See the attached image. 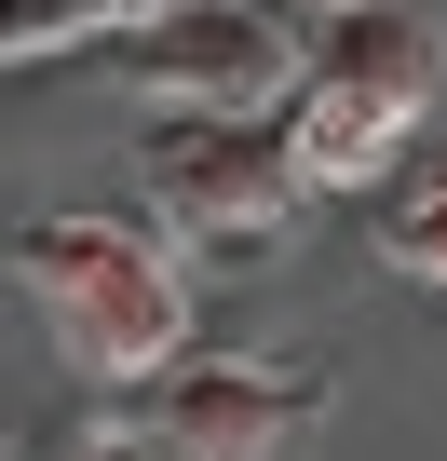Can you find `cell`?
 Wrapping results in <instances>:
<instances>
[{
	"mask_svg": "<svg viewBox=\"0 0 447 461\" xmlns=\"http://www.w3.org/2000/svg\"><path fill=\"white\" fill-rule=\"evenodd\" d=\"M14 285L55 326L82 380H163L190 353V258L109 203H28L14 217Z\"/></svg>",
	"mask_w": 447,
	"mask_h": 461,
	"instance_id": "1",
	"label": "cell"
},
{
	"mask_svg": "<svg viewBox=\"0 0 447 461\" xmlns=\"http://www.w3.org/2000/svg\"><path fill=\"white\" fill-rule=\"evenodd\" d=\"M434 109H447V14L434 0H339L285 82L299 190H380L407 136H434Z\"/></svg>",
	"mask_w": 447,
	"mask_h": 461,
	"instance_id": "2",
	"label": "cell"
},
{
	"mask_svg": "<svg viewBox=\"0 0 447 461\" xmlns=\"http://www.w3.org/2000/svg\"><path fill=\"white\" fill-rule=\"evenodd\" d=\"M136 176H149V203L190 230L217 272L285 258V217H299V149H285V122H272V109H245V122H149Z\"/></svg>",
	"mask_w": 447,
	"mask_h": 461,
	"instance_id": "3",
	"label": "cell"
},
{
	"mask_svg": "<svg viewBox=\"0 0 447 461\" xmlns=\"http://www.w3.org/2000/svg\"><path fill=\"white\" fill-rule=\"evenodd\" d=\"M299 82V0H176L163 28L122 41V95L163 122H245Z\"/></svg>",
	"mask_w": 447,
	"mask_h": 461,
	"instance_id": "4",
	"label": "cell"
},
{
	"mask_svg": "<svg viewBox=\"0 0 447 461\" xmlns=\"http://www.w3.org/2000/svg\"><path fill=\"white\" fill-rule=\"evenodd\" d=\"M326 420V380L299 366H245V353H176L163 366V434L190 461H299Z\"/></svg>",
	"mask_w": 447,
	"mask_h": 461,
	"instance_id": "5",
	"label": "cell"
},
{
	"mask_svg": "<svg viewBox=\"0 0 447 461\" xmlns=\"http://www.w3.org/2000/svg\"><path fill=\"white\" fill-rule=\"evenodd\" d=\"M380 258H393L407 285H447V163H434V176H420V190L393 203V230H380Z\"/></svg>",
	"mask_w": 447,
	"mask_h": 461,
	"instance_id": "6",
	"label": "cell"
},
{
	"mask_svg": "<svg viewBox=\"0 0 447 461\" xmlns=\"http://www.w3.org/2000/svg\"><path fill=\"white\" fill-rule=\"evenodd\" d=\"M55 41H82V0H0V68H28Z\"/></svg>",
	"mask_w": 447,
	"mask_h": 461,
	"instance_id": "7",
	"label": "cell"
},
{
	"mask_svg": "<svg viewBox=\"0 0 447 461\" xmlns=\"http://www.w3.org/2000/svg\"><path fill=\"white\" fill-rule=\"evenodd\" d=\"M68 461H190V447H176L163 420H95V434H82Z\"/></svg>",
	"mask_w": 447,
	"mask_h": 461,
	"instance_id": "8",
	"label": "cell"
},
{
	"mask_svg": "<svg viewBox=\"0 0 447 461\" xmlns=\"http://www.w3.org/2000/svg\"><path fill=\"white\" fill-rule=\"evenodd\" d=\"M176 0H82V28H109V41H136V28H163Z\"/></svg>",
	"mask_w": 447,
	"mask_h": 461,
	"instance_id": "9",
	"label": "cell"
},
{
	"mask_svg": "<svg viewBox=\"0 0 447 461\" xmlns=\"http://www.w3.org/2000/svg\"><path fill=\"white\" fill-rule=\"evenodd\" d=\"M0 461H14V447H0Z\"/></svg>",
	"mask_w": 447,
	"mask_h": 461,
	"instance_id": "10",
	"label": "cell"
},
{
	"mask_svg": "<svg viewBox=\"0 0 447 461\" xmlns=\"http://www.w3.org/2000/svg\"><path fill=\"white\" fill-rule=\"evenodd\" d=\"M326 14H339V0H326Z\"/></svg>",
	"mask_w": 447,
	"mask_h": 461,
	"instance_id": "11",
	"label": "cell"
}]
</instances>
